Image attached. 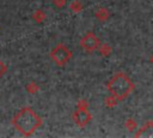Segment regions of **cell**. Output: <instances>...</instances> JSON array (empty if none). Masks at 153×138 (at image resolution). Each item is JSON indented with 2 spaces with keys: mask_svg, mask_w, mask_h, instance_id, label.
Segmentation results:
<instances>
[{
  "mask_svg": "<svg viewBox=\"0 0 153 138\" xmlns=\"http://www.w3.org/2000/svg\"><path fill=\"white\" fill-rule=\"evenodd\" d=\"M42 124L43 120L31 107H23L12 118V125L14 128L25 137H30Z\"/></svg>",
  "mask_w": 153,
  "mask_h": 138,
  "instance_id": "6da1fadb",
  "label": "cell"
},
{
  "mask_svg": "<svg viewBox=\"0 0 153 138\" xmlns=\"http://www.w3.org/2000/svg\"><path fill=\"white\" fill-rule=\"evenodd\" d=\"M133 80L122 71L117 72L106 84V89L117 101H123L134 91Z\"/></svg>",
  "mask_w": 153,
  "mask_h": 138,
  "instance_id": "7a4b0ae2",
  "label": "cell"
},
{
  "mask_svg": "<svg viewBox=\"0 0 153 138\" xmlns=\"http://www.w3.org/2000/svg\"><path fill=\"white\" fill-rule=\"evenodd\" d=\"M50 58L51 60L59 66V67H62L65 66L72 58V52L68 49L67 46H65L63 43H59L56 44L51 52H50Z\"/></svg>",
  "mask_w": 153,
  "mask_h": 138,
  "instance_id": "3957f363",
  "label": "cell"
},
{
  "mask_svg": "<svg viewBox=\"0 0 153 138\" xmlns=\"http://www.w3.org/2000/svg\"><path fill=\"white\" fill-rule=\"evenodd\" d=\"M80 47L86 52V53H92L97 50L100 46V40L96 36L93 31H87L80 40Z\"/></svg>",
  "mask_w": 153,
  "mask_h": 138,
  "instance_id": "277c9868",
  "label": "cell"
},
{
  "mask_svg": "<svg viewBox=\"0 0 153 138\" xmlns=\"http://www.w3.org/2000/svg\"><path fill=\"white\" fill-rule=\"evenodd\" d=\"M72 116L74 122L79 127H85L92 120V114L87 110V108H76V110H74Z\"/></svg>",
  "mask_w": 153,
  "mask_h": 138,
  "instance_id": "5b68a950",
  "label": "cell"
},
{
  "mask_svg": "<svg viewBox=\"0 0 153 138\" xmlns=\"http://www.w3.org/2000/svg\"><path fill=\"white\" fill-rule=\"evenodd\" d=\"M135 137H153V121H147L135 133Z\"/></svg>",
  "mask_w": 153,
  "mask_h": 138,
  "instance_id": "8992f818",
  "label": "cell"
},
{
  "mask_svg": "<svg viewBox=\"0 0 153 138\" xmlns=\"http://www.w3.org/2000/svg\"><path fill=\"white\" fill-rule=\"evenodd\" d=\"M109 11L106 10V8H104V7H100V8H98L97 10V12H96V17L99 19V20H102V22H104V20H106L108 18H109Z\"/></svg>",
  "mask_w": 153,
  "mask_h": 138,
  "instance_id": "52a82bcc",
  "label": "cell"
},
{
  "mask_svg": "<svg viewBox=\"0 0 153 138\" xmlns=\"http://www.w3.org/2000/svg\"><path fill=\"white\" fill-rule=\"evenodd\" d=\"M32 18H33L37 23H41L42 20H44V19H45V13H44L42 10H37V11H35V12H33Z\"/></svg>",
  "mask_w": 153,
  "mask_h": 138,
  "instance_id": "ba28073f",
  "label": "cell"
},
{
  "mask_svg": "<svg viewBox=\"0 0 153 138\" xmlns=\"http://www.w3.org/2000/svg\"><path fill=\"white\" fill-rule=\"evenodd\" d=\"M71 10H73L74 12H80L81 10H82V5H81V2L80 1H78V0H75V1H73L72 4H71Z\"/></svg>",
  "mask_w": 153,
  "mask_h": 138,
  "instance_id": "9c48e42d",
  "label": "cell"
},
{
  "mask_svg": "<svg viewBox=\"0 0 153 138\" xmlns=\"http://www.w3.org/2000/svg\"><path fill=\"white\" fill-rule=\"evenodd\" d=\"M135 126H136V122L134 121V119H127V121H126V127L129 130V131H131V130H134L135 128Z\"/></svg>",
  "mask_w": 153,
  "mask_h": 138,
  "instance_id": "30bf717a",
  "label": "cell"
},
{
  "mask_svg": "<svg viewBox=\"0 0 153 138\" xmlns=\"http://www.w3.org/2000/svg\"><path fill=\"white\" fill-rule=\"evenodd\" d=\"M105 101H106V106H108V107H109V106H110V107H112V106H115V104L118 102V101H117L114 96H111V95H110V97H106V98H105Z\"/></svg>",
  "mask_w": 153,
  "mask_h": 138,
  "instance_id": "8fae6325",
  "label": "cell"
},
{
  "mask_svg": "<svg viewBox=\"0 0 153 138\" xmlns=\"http://www.w3.org/2000/svg\"><path fill=\"white\" fill-rule=\"evenodd\" d=\"M99 50H100V53L103 54V55H108V54H110L111 53V48L109 47V46H106V44H104L103 46V48L99 46V48H98Z\"/></svg>",
  "mask_w": 153,
  "mask_h": 138,
  "instance_id": "7c38bea8",
  "label": "cell"
},
{
  "mask_svg": "<svg viewBox=\"0 0 153 138\" xmlns=\"http://www.w3.org/2000/svg\"><path fill=\"white\" fill-rule=\"evenodd\" d=\"M37 90H38V86H37L33 82H31V83L27 85V91H29L30 94H35V92H37Z\"/></svg>",
  "mask_w": 153,
  "mask_h": 138,
  "instance_id": "4fadbf2b",
  "label": "cell"
},
{
  "mask_svg": "<svg viewBox=\"0 0 153 138\" xmlns=\"http://www.w3.org/2000/svg\"><path fill=\"white\" fill-rule=\"evenodd\" d=\"M6 72H7V66H6V64H5L2 60H0V78H1Z\"/></svg>",
  "mask_w": 153,
  "mask_h": 138,
  "instance_id": "5bb4252c",
  "label": "cell"
},
{
  "mask_svg": "<svg viewBox=\"0 0 153 138\" xmlns=\"http://www.w3.org/2000/svg\"><path fill=\"white\" fill-rule=\"evenodd\" d=\"M54 4L56 7H63L66 4V0H54Z\"/></svg>",
  "mask_w": 153,
  "mask_h": 138,
  "instance_id": "9a60e30c",
  "label": "cell"
},
{
  "mask_svg": "<svg viewBox=\"0 0 153 138\" xmlns=\"http://www.w3.org/2000/svg\"><path fill=\"white\" fill-rule=\"evenodd\" d=\"M151 62H152V65H153V55L151 56Z\"/></svg>",
  "mask_w": 153,
  "mask_h": 138,
  "instance_id": "2e32d148",
  "label": "cell"
}]
</instances>
